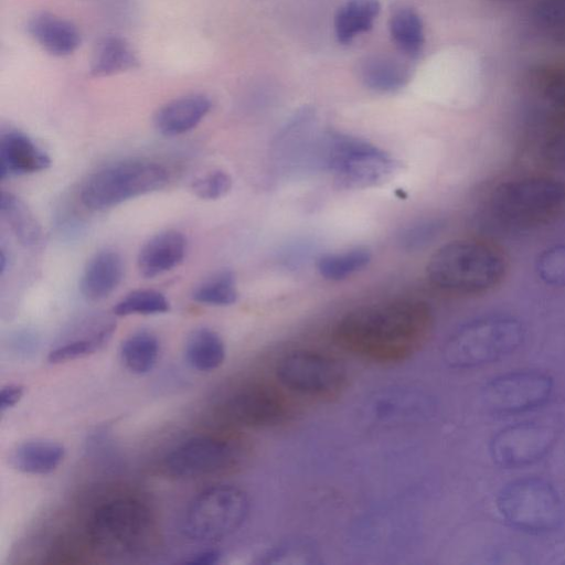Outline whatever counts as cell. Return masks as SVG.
Segmentation results:
<instances>
[{"label":"cell","instance_id":"1","mask_svg":"<svg viewBox=\"0 0 565 565\" xmlns=\"http://www.w3.org/2000/svg\"><path fill=\"white\" fill-rule=\"evenodd\" d=\"M433 323L427 303L393 300L356 308L343 316L334 329L338 343L364 359L392 363L416 353Z\"/></svg>","mask_w":565,"mask_h":565},{"label":"cell","instance_id":"2","mask_svg":"<svg viewBox=\"0 0 565 565\" xmlns=\"http://www.w3.org/2000/svg\"><path fill=\"white\" fill-rule=\"evenodd\" d=\"M509 257L495 242L482 237L448 242L429 258L426 274L437 288L475 296L493 290L505 279Z\"/></svg>","mask_w":565,"mask_h":565},{"label":"cell","instance_id":"3","mask_svg":"<svg viewBox=\"0 0 565 565\" xmlns=\"http://www.w3.org/2000/svg\"><path fill=\"white\" fill-rule=\"evenodd\" d=\"M488 205L491 215L505 226L544 225L565 210V182L545 174L514 178L493 189Z\"/></svg>","mask_w":565,"mask_h":565},{"label":"cell","instance_id":"4","mask_svg":"<svg viewBox=\"0 0 565 565\" xmlns=\"http://www.w3.org/2000/svg\"><path fill=\"white\" fill-rule=\"evenodd\" d=\"M526 330L520 319L507 313L475 318L447 339L443 358L452 369H473L514 353L524 343Z\"/></svg>","mask_w":565,"mask_h":565},{"label":"cell","instance_id":"5","mask_svg":"<svg viewBox=\"0 0 565 565\" xmlns=\"http://www.w3.org/2000/svg\"><path fill=\"white\" fill-rule=\"evenodd\" d=\"M153 530V518L146 504L135 499H116L94 512L88 536L98 554L115 559L142 552Z\"/></svg>","mask_w":565,"mask_h":565},{"label":"cell","instance_id":"6","mask_svg":"<svg viewBox=\"0 0 565 565\" xmlns=\"http://www.w3.org/2000/svg\"><path fill=\"white\" fill-rule=\"evenodd\" d=\"M495 505L511 527L530 534L557 531L565 521V505L557 489L540 477H522L504 484Z\"/></svg>","mask_w":565,"mask_h":565},{"label":"cell","instance_id":"7","mask_svg":"<svg viewBox=\"0 0 565 565\" xmlns=\"http://www.w3.org/2000/svg\"><path fill=\"white\" fill-rule=\"evenodd\" d=\"M167 169L154 161L130 159L105 166L83 183L79 199L89 210L103 211L167 185Z\"/></svg>","mask_w":565,"mask_h":565},{"label":"cell","instance_id":"8","mask_svg":"<svg viewBox=\"0 0 565 565\" xmlns=\"http://www.w3.org/2000/svg\"><path fill=\"white\" fill-rule=\"evenodd\" d=\"M323 164L343 189H364L387 180L396 161L379 147L348 135L331 132L322 140Z\"/></svg>","mask_w":565,"mask_h":565},{"label":"cell","instance_id":"9","mask_svg":"<svg viewBox=\"0 0 565 565\" xmlns=\"http://www.w3.org/2000/svg\"><path fill=\"white\" fill-rule=\"evenodd\" d=\"M248 509V498L242 489L230 484L207 488L189 504L183 531L196 542L223 540L242 526Z\"/></svg>","mask_w":565,"mask_h":565},{"label":"cell","instance_id":"10","mask_svg":"<svg viewBox=\"0 0 565 565\" xmlns=\"http://www.w3.org/2000/svg\"><path fill=\"white\" fill-rule=\"evenodd\" d=\"M275 372L284 388L312 398L335 397L348 382L347 369L338 359L312 350L287 353Z\"/></svg>","mask_w":565,"mask_h":565},{"label":"cell","instance_id":"11","mask_svg":"<svg viewBox=\"0 0 565 565\" xmlns=\"http://www.w3.org/2000/svg\"><path fill=\"white\" fill-rule=\"evenodd\" d=\"M553 377L540 370H516L489 380L481 390L484 407L495 415H516L542 407L552 398Z\"/></svg>","mask_w":565,"mask_h":565},{"label":"cell","instance_id":"12","mask_svg":"<svg viewBox=\"0 0 565 565\" xmlns=\"http://www.w3.org/2000/svg\"><path fill=\"white\" fill-rule=\"evenodd\" d=\"M294 403L282 388L254 382L233 392L222 406L223 416L245 427H270L287 422L294 415Z\"/></svg>","mask_w":565,"mask_h":565},{"label":"cell","instance_id":"13","mask_svg":"<svg viewBox=\"0 0 565 565\" xmlns=\"http://www.w3.org/2000/svg\"><path fill=\"white\" fill-rule=\"evenodd\" d=\"M558 434L554 426L535 420L508 425L491 437L490 458L504 469L533 465L553 449Z\"/></svg>","mask_w":565,"mask_h":565},{"label":"cell","instance_id":"14","mask_svg":"<svg viewBox=\"0 0 565 565\" xmlns=\"http://www.w3.org/2000/svg\"><path fill=\"white\" fill-rule=\"evenodd\" d=\"M242 448L231 440L190 438L164 458L166 471L178 478H198L227 471L242 459Z\"/></svg>","mask_w":565,"mask_h":565},{"label":"cell","instance_id":"15","mask_svg":"<svg viewBox=\"0 0 565 565\" xmlns=\"http://www.w3.org/2000/svg\"><path fill=\"white\" fill-rule=\"evenodd\" d=\"M51 166L49 154L28 135L15 129L0 135V178L43 171Z\"/></svg>","mask_w":565,"mask_h":565},{"label":"cell","instance_id":"16","mask_svg":"<svg viewBox=\"0 0 565 565\" xmlns=\"http://www.w3.org/2000/svg\"><path fill=\"white\" fill-rule=\"evenodd\" d=\"M186 238L175 230H167L151 236L140 248L137 265L141 276L153 278L162 275L184 258Z\"/></svg>","mask_w":565,"mask_h":565},{"label":"cell","instance_id":"17","mask_svg":"<svg viewBox=\"0 0 565 565\" xmlns=\"http://www.w3.org/2000/svg\"><path fill=\"white\" fill-rule=\"evenodd\" d=\"M211 106L209 97L202 94L178 97L157 110L153 118L154 127L164 137L183 135L202 121Z\"/></svg>","mask_w":565,"mask_h":565},{"label":"cell","instance_id":"18","mask_svg":"<svg viewBox=\"0 0 565 565\" xmlns=\"http://www.w3.org/2000/svg\"><path fill=\"white\" fill-rule=\"evenodd\" d=\"M125 273L121 256L110 249L96 253L86 264L79 281L82 295L92 301L107 298L120 285Z\"/></svg>","mask_w":565,"mask_h":565},{"label":"cell","instance_id":"19","mask_svg":"<svg viewBox=\"0 0 565 565\" xmlns=\"http://www.w3.org/2000/svg\"><path fill=\"white\" fill-rule=\"evenodd\" d=\"M28 32L55 56L72 54L81 43L79 32L72 22L49 12L34 14L28 22Z\"/></svg>","mask_w":565,"mask_h":565},{"label":"cell","instance_id":"20","mask_svg":"<svg viewBox=\"0 0 565 565\" xmlns=\"http://www.w3.org/2000/svg\"><path fill=\"white\" fill-rule=\"evenodd\" d=\"M65 456L64 447L52 440L34 439L19 444L11 451V466L24 473L47 475L54 471Z\"/></svg>","mask_w":565,"mask_h":565},{"label":"cell","instance_id":"21","mask_svg":"<svg viewBox=\"0 0 565 565\" xmlns=\"http://www.w3.org/2000/svg\"><path fill=\"white\" fill-rule=\"evenodd\" d=\"M380 9L377 0H348L334 15V32L338 41L348 44L356 35L369 31Z\"/></svg>","mask_w":565,"mask_h":565},{"label":"cell","instance_id":"22","mask_svg":"<svg viewBox=\"0 0 565 565\" xmlns=\"http://www.w3.org/2000/svg\"><path fill=\"white\" fill-rule=\"evenodd\" d=\"M0 214L22 245L34 247L41 242V225L33 212L19 196L1 191Z\"/></svg>","mask_w":565,"mask_h":565},{"label":"cell","instance_id":"23","mask_svg":"<svg viewBox=\"0 0 565 565\" xmlns=\"http://www.w3.org/2000/svg\"><path fill=\"white\" fill-rule=\"evenodd\" d=\"M115 329L116 323L111 319L94 321L86 333L52 350L47 359L56 364L90 355L106 345Z\"/></svg>","mask_w":565,"mask_h":565},{"label":"cell","instance_id":"24","mask_svg":"<svg viewBox=\"0 0 565 565\" xmlns=\"http://www.w3.org/2000/svg\"><path fill=\"white\" fill-rule=\"evenodd\" d=\"M138 60L131 46L121 38L108 35L102 39L94 52L90 73L94 76H109L131 70Z\"/></svg>","mask_w":565,"mask_h":565},{"label":"cell","instance_id":"25","mask_svg":"<svg viewBox=\"0 0 565 565\" xmlns=\"http://www.w3.org/2000/svg\"><path fill=\"white\" fill-rule=\"evenodd\" d=\"M184 353L188 363L193 369L210 372L223 363L225 347L222 338L215 331L202 327L189 334Z\"/></svg>","mask_w":565,"mask_h":565},{"label":"cell","instance_id":"26","mask_svg":"<svg viewBox=\"0 0 565 565\" xmlns=\"http://www.w3.org/2000/svg\"><path fill=\"white\" fill-rule=\"evenodd\" d=\"M364 84L377 92H395L404 87L409 79L408 68L398 61L383 55H373L361 65Z\"/></svg>","mask_w":565,"mask_h":565},{"label":"cell","instance_id":"27","mask_svg":"<svg viewBox=\"0 0 565 565\" xmlns=\"http://www.w3.org/2000/svg\"><path fill=\"white\" fill-rule=\"evenodd\" d=\"M159 341L146 330L135 332L126 338L120 347V356L125 366L135 374L150 372L157 363Z\"/></svg>","mask_w":565,"mask_h":565},{"label":"cell","instance_id":"28","mask_svg":"<svg viewBox=\"0 0 565 565\" xmlns=\"http://www.w3.org/2000/svg\"><path fill=\"white\" fill-rule=\"evenodd\" d=\"M390 31L397 47L409 56H417L424 45V29L419 15L412 9L396 11L390 21Z\"/></svg>","mask_w":565,"mask_h":565},{"label":"cell","instance_id":"29","mask_svg":"<svg viewBox=\"0 0 565 565\" xmlns=\"http://www.w3.org/2000/svg\"><path fill=\"white\" fill-rule=\"evenodd\" d=\"M371 260L370 250L354 247L342 253L327 254L319 258L320 275L329 280H341L363 269Z\"/></svg>","mask_w":565,"mask_h":565},{"label":"cell","instance_id":"30","mask_svg":"<svg viewBox=\"0 0 565 565\" xmlns=\"http://www.w3.org/2000/svg\"><path fill=\"white\" fill-rule=\"evenodd\" d=\"M195 302L207 306H230L237 300L235 276L231 270L218 271L201 281L192 291Z\"/></svg>","mask_w":565,"mask_h":565},{"label":"cell","instance_id":"31","mask_svg":"<svg viewBox=\"0 0 565 565\" xmlns=\"http://www.w3.org/2000/svg\"><path fill=\"white\" fill-rule=\"evenodd\" d=\"M534 29L543 36L565 43V0H540L530 13Z\"/></svg>","mask_w":565,"mask_h":565},{"label":"cell","instance_id":"32","mask_svg":"<svg viewBox=\"0 0 565 565\" xmlns=\"http://www.w3.org/2000/svg\"><path fill=\"white\" fill-rule=\"evenodd\" d=\"M170 310L166 296L153 289H137L118 301L113 311L116 316L157 315Z\"/></svg>","mask_w":565,"mask_h":565},{"label":"cell","instance_id":"33","mask_svg":"<svg viewBox=\"0 0 565 565\" xmlns=\"http://www.w3.org/2000/svg\"><path fill=\"white\" fill-rule=\"evenodd\" d=\"M535 273L552 287H565V242L543 249L535 259Z\"/></svg>","mask_w":565,"mask_h":565},{"label":"cell","instance_id":"34","mask_svg":"<svg viewBox=\"0 0 565 565\" xmlns=\"http://www.w3.org/2000/svg\"><path fill=\"white\" fill-rule=\"evenodd\" d=\"M445 226L441 220H422L407 226L399 234V244L408 250L420 249L433 242Z\"/></svg>","mask_w":565,"mask_h":565},{"label":"cell","instance_id":"35","mask_svg":"<svg viewBox=\"0 0 565 565\" xmlns=\"http://www.w3.org/2000/svg\"><path fill=\"white\" fill-rule=\"evenodd\" d=\"M537 84L543 97L558 110L565 111V63L543 70Z\"/></svg>","mask_w":565,"mask_h":565},{"label":"cell","instance_id":"36","mask_svg":"<svg viewBox=\"0 0 565 565\" xmlns=\"http://www.w3.org/2000/svg\"><path fill=\"white\" fill-rule=\"evenodd\" d=\"M232 186L231 177L222 170H214L196 178L191 190L201 200H217L224 196Z\"/></svg>","mask_w":565,"mask_h":565},{"label":"cell","instance_id":"37","mask_svg":"<svg viewBox=\"0 0 565 565\" xmlns=\"http://www.w3.org/2000/svg\"><path fill=\"white\" fill-rule=\"evenodd\" d=\"M313 554L315 553L311 552L309 547H306L303 545H284L280 547L273 548L271 551L263 555L260 563H288L289 558H294L295 562H297L296 558H300L302 562L306 563V558L313 556Z\"/></svg>","mask_w":565,"mask_h":565},{"label":"cell","instance_id":"38","mask_svg":"<svg viewBox=\"0 0 565 565\" xmlns=\"http://www.w3.org/2000/svg\"><path fill=\"white\" fill-rule=\"evenodd\" d=\"M542 157L555 166H565V129L550 136L542 145Z\"/></svg>","mask_w":565,"mask_h":565},{"label":"cell","instance_id":"39","mask_svg":"<svg viewBox=\"0 0 565 565\" xmlns=\"http://www.w3.org/2000/svg\"><path fill=\"white\" fill-rule=\"evenodd\" d=\"M23 386L9 384L0 391V411L4 412L13 407L23 396Z\"/></svg>","mask_w":565,"mask_h":565},{"label":"cell","instance_id":"40","mask_svg":"<svg viewBox=\"0 0 565 565\" xmlns=\"http://www.w3.org/2000/svg\"><path fill=\"white\" fill-rule=\"evenodd\" d=\"M222 554L217 550L198 552L184 561L188 565H214L220 562Z\"/></svg>","mask_w":565,"mask_h":565},{"label":"cell","instance_id":"41","mask_svg":"<svg viewBox=\"0 0 565 565\" xmlns=\"http://www.w3.org/2000/svg\"><path fill=\"white\" fill-rule=\"evenodd\" d=\"M6 263H7V258L4 256L3 250H1V253H0V273L1 274H3V271L6 270Z\"/></svg>","mask_w":565,"mask_h":565},{"label":"cell","instance_id":"42","mask_svg":"<svg viewBox=\"0 0 565 565\" xmlns=\"http://www.w3.org/2000/svg\"><path fill=\"white\" fill-rule=\"evenodd\" d=\"M501 1H515V0H501Z\"/></svg>","mask_w":565,"mask_h":565}]
</instances>
